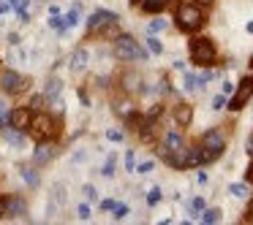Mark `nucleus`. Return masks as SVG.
Instances as JSON below:
<instances>
[{"label": "nucleus", "mask_w": 253, "mask_h": 225, "mask_svg": "<svg viewBox=\"0 0 253 225\" xmlns=\"http://www.w3.org/2000/svg\"><path fill=\"white\" fill-rule=\"evenodd\" d=\"M117 22V14H112V11H95L93 17H90V22H87V30H95L98 25H115Z\"/></svg>", "instance_id": "obj_8"}, {"label": "nucleus", "mask_w": 253, "mask_h": 225, "mask_svg": "<svg viewBox=\"0 0 253 225\" xmlns=\"http://www.w3.org/2000/svg\"><path fill=\"white\" fill-rule=\"evenodd\" d=\"M223 147H226V138H223V133H218V130H207L202 136V158H204V163H210V160H215V158H220L223 155Z\"/></svg>", "instance_id": "obj_2"}, {"label": "nucleus", "mask_w": 253, "mask_h": 225, "mask_svg": "<svg viewBox=\"0 0 253 225\" xmlns=\"http://www.w3.org/2000/svg\"><path fill=\"white\" fill-rule=\"evenodd\" d=\"M251 95H253V76H248V79H242V84H240V90H237V95L231 98L229 109L231 111H240L242 106L251 100Z\"/></svg>", "instance_id": "obj_6"}, {"label": "nucleus", "mask_w": 253, "mask_h": 225, "mask_svg": "<svg viewBox=\"0 0 253 225\" xmlns=\"http://www.w3.org/2000/svg\"><path fill=\"white\" fill-rule=\"evenodd\" d=\"M77 22H79V6L74 8V11H68L66 17H63V30H71V28H77Z\"/></svg>", "instance_id": "obj_18"}, {"label": "nucleus", "mask_w": 253, "mask_h": 225, "mask_svg": "<svg viewBox=\"0 0 253 225\" xmlns=\"http://www.w3.org/2000/svg\"><path fill=\"white\" fill-rule=\"evenodd\" d=\"M3 106H6V103H0V125H3Z\"/></svg>", "instance_id": "obj_39"}, {"label": "nucleus", "mask_w": 253, "mask_h": 225, "mask_svg": "<svg viewBox=\"0 0 253 225\" xmlns=\"http://www.w3.org/2000/svg\"><path fill=\"white\" fill-rule=\"evenodd\" d=\"M191 57L199 65H212L215 63V46L210 38H193L191 41Z\"/></svg>", "instance_id": "obj_3"}, {"label": "nucleus", "mask_w": 253, "mask_h": 225, "mask_svg": "<svg viewBox=\"0 0 253 225\" xmlns=\"http://www.w3.org/2000/svg\"><path fill=\"white\" fill-rule=\"evenodd\" d=\"M251 220H253V206H251Z\"/></svg>", "instance_id": "obj_41"}, {"label": "nucleus", "mask_w": 253, "mask_h": 225, "mask_svg": "<svg viewBox=\"0 0 253 225\" xmlns=\"http://www.w3.org/2000/svg\"><path fill=\"white\" fill-rule=\"evenodd\" d=\"M229 193L234 198H248V195H251V187H248V185H231Z\"/></svg>", "instance_id": "obj_19"}, {"label": "nucleus", "mask_w": 253, "mask_h": 225, "mask_svg": "<svg viewBox=\"0 0 253 225\" xmlns=\"http://www.w3.org/2000/svg\"><path fill=\"white\" fill-rule=\"evenodd\" d=\"M248 152L253 155V136H251V141H248Z\"/></svg>", "instance_id": "obj_38"}, {"label": "nucleus", "mask_w": 253, "mask_h": 225, "mask_svg": "<svg viewBox=\"0 0 253 225\" xmlns=\"http://www.w3.org/2000/svg\"><path fill=\"white\" fill-rule=\"evenodd\" d=\"M79 217H82V220H87V217H90V209L84 206V203H82V206H79Z\"/></svg>", "instance_id": "obj_34"}, {"label": "nucleus", "mask_w": 253, "mask_h": 225, "mask_svg": "<svg viewBox=\"0 0 253 225\" xmlns=\"http://www.w3.org/2000/svg\"><path fill=\"white\" fill-rule=\"evenodd\" d=\"M60 90H63V84L57 82V79H49V82H46V90H44V98H49V100H55V103H60V100H57Z\"/></svg>", "instance_id": "obj_13"}, {"label": "nucleus", "mask_w": 253, "mask_h": 225, "mask_svg": "<svg viewBox=\"0 0 253 225\" xmlns=\"http://www.w3.org/2000/svg\"><path fill=\"white\" fill-rule=\"evenodd\" d=\"M248 33H253V22H251V25H248Z\"/></svg>", "instance_id": "obj_40"}, {"label": "nucleus", "mask_w": 253, "mask_h": 225, "mask_svg": "<svg viewBox=\"0 0 253 225\" xmlns=\"http://www.w3.org/2000/svg\"><path fill=\"white\" fill-rule=\"evenodd\" d=\"M191 117H193L191 106H177V111H174V120L180 122L182 128H185V125H191Z\"/></svg>", "instance_id": "obj_15"}, {"label": "nucleus", "mask_w": 253, "mask_h": 225, "mask_svg": "<svg viewBox=\"0 0 253 225\" xmlns=\"http://www.w3.org/2000/svg\"><path fill=\"white\" fill-rule=\"evenodd\" d=\"M223 103H226V100H223V95H218V98L212 100V109H223Z\"/></svg>", "instance_id": "obj_31"}, {"label": "nucleus", "mask_w": 253, "mask_h": 225, "mask_svg": "<svg viewBox=\"0 0 253 225\" xmlns=\"http://www.w3.org/2000/svg\"><path fill=\"white\" fill-rule=\"evenodd\" d=\"M22 176H25V182H28L30 187L39 185V176H36V171H33V168H22Z\"/></svg>", "instance_id": "obj_21"}, {"label": "nucleus", "mask_w": 253, "mask_h": 225, "mask_svg": "<svg viewBox=\"0 0 253 225\" xmlns=\"http://www.w3.org/2000/svg\"><path fill=\"white\" fill-rule=\"evenodd\" d=\"M84 68H87V52H84V49H79L77 55H74V63H71V71H74V73H82Z\"/></svg>", "instance_id": "obj_14"}, {"label": "nucleus", "mask_w": 253, "mask_h": 225, "mask_svg": "<svg viewBox=\"0 0 253 225\" xmlns=\"http://www.w3.org/2000/svg\"><path fill=\"white\" fill-rule=\"evenodd\" d=\"M136 171H139V174H150V171H153V160H147V163H142Z\"/></svg>", "instance_id": "obj_27"}, {"label": "nucleus", "mask_w": 253, "mask_h": 225, "mask_svg": "<svg viewBox=\"0 0 253 225\" xmlns=\"http://www.w3.org/2000/svg\"><path fill=\"white\" fill-rule=\"evenodd\" d=\"M158 201H161V187H153V190L147 193V203H150V206H155Z\"/></svg>", "instance_id": "obj_24"}, {"label": "nucleus", "mask_w": 253, "mask_h": 225, "mask_svg": "<svg viewBox=\"0 0 253 225\" xmlns=\"http://www.w3.org/2000/svg\"><path fill=\"white\" fill-rule=\"evenodd\" d=\"M115 206H117L115 201H104V203H101V209H104V212H112V209H115Z\"/></svg>", "instance_id": "obj_33"}, {"label": "nucleus", "mask_w": 253, "mask_h": 225, "mask_svg": "<svg viewBox=\"0 0 253 225\" xmlns=\"http://www.w3.org/2000/svg\"><path fill=\"white\" fill-rule=\"evenodd\" d=\"M166 28V22L164 19H155V22H150V28H147V33H161V30Z\"/></svg>", "instance_id": "obj_25"}, {"label": "nucleus", "mask_w": 253, "mask_h": 225, "mask_svg": "<svg viewBox=\"0 0 253 225\" xmlns=\"http://www.w3.org/2000/svg\"><path fill=\"white\" fill-rule=\"evenodd\" d=\"M251 65H253V63H251Z\"/></svg>", "instance_id": "obj_42"}, {"label": "nucleus", "mask_w": 253, "mask_h": 225, "mask_svg": "<svg viewBox=\"0 0 253 225\" xmlns=\"http://www.w3.org/2000/svg\"><path fill=\"white\" fill-rule=\"evenodd\" d=\"M126 214H128V209H126V206H115V217H117V220H123Z\"/></svg>", "instance_id": "obj_29"}, {"label": "nucleus", "mask_w": 253, "mask_h": 225, "mask_svg": "<svg viewBox=\"0 0 253 225\" xmlns=\"http://www.w3.org/2000/svg\"><path fill=\"white\" fill-rule=\"evenodd\" d=\"M30 130H33V136L36 138H52V136H57V122L52 120L49 114H39V117H33L30 120Z\"/></svg>", "instance_id": "obj_4"}, {"label": "nucleus", "mask_w": 253, "mask_h": 225, "mask_svg": "<svg viewBox=\"0 0 253 225\" xmlns=\"http://www.w3.org/2000/svg\"><path fill=\"white\" fill-rule=\"evenodd\" d=\"M8 120H11V128L22 130V128H30V120H33V117H30L28 109H17V111H11V117H8Z\"/></svg>", "instance_id": "obj_9"}, {"label": "nucleus", "mask_w": 253, "mask_h": 225, "mask_svg": "<svg viewBox=\"0 0 253 225\" xmlns=\"http://www.w3.org/2000/svg\"><path fill=\"white\" fill-rule=\"evenodd\" d=\"M106 136H109L112 141H120V138H123V133H120V130H109V133H106Z\"/></svg>", "instance_id": "obj_32"}, {"label": "nucleus", "mask_w": 253, "mask_h": 225, "mask_svg": "<svg viewBox=\"0 0 253 225\" xmlns=\"http://www.w3.org/2000/svg\"><path fill=\"white\" fill-rule=\"evenodd\" d=\"M204 25V17L202 11H199L193 3H185V6L177 8V28L185 30V33H193V30H199Z\"/></svg>", "instance_id": "obj_1"}, {"label": "nucleus", "mask_w": 253, "mask_h": 225, "mask_svg": "<svg viewBox=\"0 0 253 225\" xmlns=\"http://www.w3.org/2000/svg\"><path fill=\"white\" fill-rule=\"evenodd\" d=\"M60 203H66V190H60V185H55V187H52V198H49V209H46V212L57 214Z\"/></svg>", "instance_id": "obj_10"}, {"label": "nucleus", "mask_w": 253, "mask_h": 225, "mask_svg": "<svg viewBox=\"0 0 253 225\" xmlns=\"http://www.w3.org/2000/svg\"><path fill=\"white\" fill-rule=\"evenodd\" d=\"M3 136H6V141L11 144V147H17V149H22V147H25V136H22L19 130H6Z\"/></svg>", "instance_id": "obj_17"}, {"label": "nucleus", "mask_w": 253, "mask_h": 225, "mask_svg": "<svg viewBox=\"0 0 253 225\" xmlns=\"http://www.w3.org/2000/svg\"><path fill=\"white\" fill-rule=\"evenodd\" d=\"M220 220V212L218 209H207V212L202 214V223H218Z\"/></svg>", "instance_id": "obj_20"}, {"label": "nucleus", "mask_w": 253, "mask_h": 225, "mask_svg": "<svg viewBox=\"0 0 253 225\" xmlns=\"http://www.w3.org/2000/svg\"><path fill=\"white\" fill-rule=\"evenodd\" d=\"M0 82H3L6 93H22L25 90V76H19V73H14V71H6L0 76Z\"/></svg>", "instance_id": "obj_7"}, {"label": "nucleus", "mask_w": 253, "mask_h": 225, "mask_svg": "<svg viewBox=\"0 0 253 225\" xmlns=\"http://www.w3.org/2000/svg\"><path fill=\"white\" fill-rule=\"evenodd\" d=\"M8 11V3H0V14H6Z\"/></svg>", "instance_id": "obj_37"}, {"label": "nucleus", "mask_w": 253, "mask_h": 225, "mask_svg": "<svg viewBox=\"0 0 253 225\" xmlns=\"http://www.w3.org/2000/svg\"><path fill=\"white\" fill-rule=\"evenodd\" d=\"M101 174H104V176H112V174H115V155H109V158H106V163H104V168H101Z\"/></svg>", "instance_id": "obj_22"}, {"label": "nucleus", "mask_w": 253, "mask_h": 225, "mask_svg": "<svg viewBox=\"0 0 253 225\" xmlns=\"http://www.w3.org/2000/svg\"><path fill=\"white\" fill-rule=\"evenodd\" d=\"M202 209H204V201H202V198H193V201L188 203V212H191V214H199Z\"/></svg>", "instance_id": "obj_23"}, {"label": "nucleus", "mask_w": 253, "mask_h": 225, "mask_svg": "<svg viewBox=\"0 0 253 225\" xmlns=\"http://www.w3.org/2000/svg\"><path fill=\"white\" fill-rule=\"evenodd\" d=\"M147 46H150V52H155V55H161V52H164L161 41H155V38H150V41H147Z\"/></svg>", "instance_id": "obj_26"}, {"label": "nucleus", "mask_w": 253, "mask_h": 225, "mask_svg": "<svg viewBox=\"0 0 253 225\" xmlns=\"http://www.w3.org/2000/svg\"><path fill=\"white\" fill-rule=\"evenodd\" d=\"M133 163H136V160H133V152H128V155H126V168L133 171Z\"/></svg>", "instance_id": "obj_28"}, {"label": "nucleus", "mask_w": 253, "mask_h": 225, "mask_svg": "<svg viewBox=\"0 0 253 225\" xmlns=\"http://www.w3.org/2000/svg\"><path fill=\"white\" fill-rule=\"evenodd\" d=\"M169 3H171V0H144L142 6H144V11H147V14H158V11H164Z\"/></svg>", "instance_id": "obj_16"}, {"label": "nucleus", "mask_w": 253, "mask_h": 225, "mask_svg": "<svg viewBox=\"0 0 253 225\" xmlns=\"http://www.w3.org/2000/svg\"><path fill=\"white\" fill-rule=\"evenodd\" d=\"M84 195L93 201V198H95V187H93V185H84Z\"/></svg>", "instance_id": "obj_30"}, {"label": "nucleus", "mask_w": 253, "mask_h": 225, "mask_svg": "<svg viewBox=\"0 0 253 225\" xmlns=\"http://www.w3.org/2000/svg\"><path fill=\"white\" fill-rule=\"evenodd\" d=\"M52 158H55V147H52V144H41V147L36 149V163H49Z\"/></svg>", "instance_id": "obj_12"}, {"label": "nucleus", "mask_w": 253, "mask_h": 225, "mask_svg": "<svg viewBox=\"0 0 253 225\" xmlns=\"http://www.w3.org/2000/svg\"><path fill=\"white\" fill-rule=\"evenodd\" d=\"M25 3H30V0H8V6H14V8L25 6Z\"/></svg>", "instance_id": "obj_35"}, {"label": "nucleus", "mask_w": 253, "mask_h": 225, "mask_svg": "<svg viewBox=\"0 0 253 225\" xmlns=\"http://www.w3.org/2000/svg\"><path fill=\"white\" fill-rule=\"evenodd\" d=\"M193 3H196V6H210L212 0H193Z\"/></svg>", "instance_id": "obj_36"}, {"label": "nucleus", "mask_w": 253, "mask_h": 225, "mask_svg": "<svg viewBox=\"0 0 253 225\" xmlns=\"http://www.w3.org/2000/svg\"><path fill=\"white\" fill-rule=\"evenodd\" d=\"M3 212L11 214V217H22V214H25V203L19 201V198H6V203H3Z\"/></svg>", "instance_id": "obj_11"}, {"label": "nucleus", "mask_w": 253, "mask_h": 225, "mask_svg": "<svg viewBox=\"0 0 253 225\" xmlns=\"http://www.w3.org/2000/svg\"><path fill=\"white\" fill-rule=\"evenodd\" d=\"M115 55L120 57V60H142L144 52L136 46V41H133V38L120 35V38H117V44H115Z\"/></svg>", "instance_id": "obj_5"}]
</instances>
